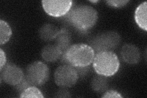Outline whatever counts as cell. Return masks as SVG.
Returning a JSON list of instances; mask_svg holds the SVG:
<instances>
[{"mask_svg":"<svg viewBox=\"0 0 147 98\" xmlns=\"http://www.w3.org/2000/svg\"><path fill=\"white\" fill-rule=\"evenodd\" d=\"M129 2V1H125V0H122V1H118V0L113 1H113H105L107 5L113 7H122L126 6Z\"/></svg>","mask_w":147,"mask_h":98,"instance_id":"18","label":"cell"},{"mask_svg":"<svg viewBox=\"0 0 147 98\" xmlns=\"http://www.w3.org/2000/svg\"><path fill=\"white\" fill-rule=\"evenodd\" d=\"M63 53L58 46L47 45L45 46L41 52L42 58L47 62H55L61 58Z\"/></svg>","mask_w":147,"mask_h":98,"instance_id":"10","label":"cell"},{"mask_svg":"<svg viewBox=\"0 0 147 98\" xmlns=\"http://www.w3.org/2000/svg\"><path fill=\"white\" fill-rule=\"evenodd\" d=\"M56 45L61 50L63 54L71 46V34L66 30H61L56 38Z\"/></svg>","mask_w":147,"mask_h":98,"instance_id":"13","label":"cell"},{"mask_svg":"<svg viewBox=\"0 0 147 98\" xmlns=\"http://www.w3.org/2000/svg\"><path fill=\"white\" fill-rule=\"evenodd\" d=\"M6 53L4 52L2 49H0V70L6 64Z\"/></svg>","mask_w":147,"mask_h":98,"instance_id":"20","label":"cell"},{"mask_svg":"<svg viewBox=\"0 0 147 98\" xmlns=\"http://www.w3.org/2000/svg\"><path fill=\"white\" fill-rule=\"evenodd\" d=\"M68 20L76 28L86 31L93 28L97 22L98 14L93 7L81 5L69 12Z\"/></svg>","mask_w":147,"mask_h":98,"instance_id":"2","label":"cell"},{"mask_svg":"<svg viewBox=\"0 0 147 98\" xmlns=\"http://www.w3.org/2000/svg\"><path fill=\"white\" fill-rule=\"evenodd\" d=\"M91 3H97L98 2V1H91Z\"/></svg>","mask_w":147,"mask_h":98,"instance_id":"21","label":"cell"},{"mask_svg":"<svg viewBox=\"0 0 147 98\" xmlns=\"http://www.w3.org/2000/svg\"><path fill=\"white\" fill-rule=\"evenodd\" d=\"M50 76V69L42 62H34L28 65L25 77L34 86H40L47 82Z\"/></svg>","mask_w":147,"mask_h":98,"instance_id":"4","label":"cell"},{"mask_svg":"<svg viewBox=\"0 0 147 98\" xmlns=\"http://www.w3.org/2000/svg\"><path fill=\"white\" fill-rule=\"evenodd\" d=\"M121 56L124 62L129 64H136L140 59V52L136 46L125 44L121 50Z\"/></svg>","mask_w":147,"mask_h":98,"instance_id":"9","label":"cell"},{"mask_svg":"<svg viewBox=\"0 0 147 98\" xmlns=\"http://www.w3.org/2000/svg\"><path fill=\"white\" fill-rule=\"evenodd\" d=\"M73 1L71 0L64 1H42V6L44 11L50 16L60 17L69 12Z\"/></svg>","mask_w":147,"mask_h":98,"instance_id":"7","label":"cell"},{"mask_svg":"<svg viewBox=\"0 0 147 98\" xmlns=\"http://www.w3.org/2000/svg\"><path fill=\"white\" fill-rule=\"evenodd\" d=\"M60 30L52 24H45L39 30L40 38L45 41H50L55 39Z\"/></svg>","mask_w":147,"mask_h":98,"instance_id":"12","label":"cell"},{"mask_svg":"<svg viewBox=\"0 0 147 98\" xmlns=\"http://www.w3.org/2000/svg\"><path fill=\"white\" fill-rule=\"evenodd\" d=\"M95 51L91 45L86 44H76L71 45L63 55L67 64L74 68H85L93 63Z\"/></svg>","mask_w":147,"mask_h":98,"instance_id":"1","label":"cell"},{"mask_svg":"<svg viewBox=\"0 0 147 98\" xmlns=\"http://www.w3.org/2000/svg\"><path fill=\"white\" fill-rule=\"evenodd\" d=\"M102 77L103 76L95 77L92 81L91 87L94 91L101 92L106 90L107 82V80Z\"/></svg>","mask_w":147,"mask_h":98,"instance_id":"16","label":"cell"},{"mask_svg":"<svg viewBox=\"0 0 147 98\" xmlns=\"http://www.w3.org/2000/svg\"><path fill=\"white\" fill-rule=\"evenodd\" d=\"M30 86H32V85L25 77L22 80V82H20L18 84H17V85H16L15 87H16V90L18 93H19L20 94H21L23 91H24L27 88H28Z\"/></svg>","mask_w":147,"mask_h":98,"instance_id":"17","label":"cell"},{"mask_svg":"<svg viewBox=\"0 0 147 98\" xmlns=\"http://www.w3.org/2000/svg\"><path fill=\"white\" fill-rule=\"evenodd\" d=\"M20 97H36L43 98L44 96L42 93L36 86L32 85L27 88L19 96Z\"/></svg>","mask_w":147,"mask_h":98,"instance_id":"15","label":"cell"},{"mask_svg":"<svg viewBox=\"0 0 147 98\" xmlns=\"http://www.w3.org/2000/svg\"><path fill=\"white\" fill-rule=\"evenodd\" d=\"M1 71V80L8 85L16 86L22 82L25 77L22 69L13 63H6Z\"/></svg>","mask_w":147,"mask_h":98,"instance_id":"8","label":"cell"},{"mask_svg":"<svg viewBox=\"0 0 147 98\" xmlns=\"http://www.w3.org/2000/svg\"><path fill=\"white\" fill-rule=\"evenodd\" d=\"M147 3L146 1L140 4L136 8L134 14V18L137 25L142 30L147 31Z\"/></svg>","mask_w":147,"mask_h":98,"instance_id":"11","label":"cell"},{"mask_svg":"<svg viewBox=\"0 0 147 98\" xmlns=\"http://www.w3.org/2000/svg\"><path fill=\"white\" fill-rule=\"evenodd\" d=\"M92 63L94 71L103 77L114 76L120 67L118 56L112 51H102L95 53Z\"/></svg>","mask_w":147,"mask_h":98,"instance_id":"3","label":"cell"},{"mask_svg":"<svg viewBox=\"0 0 147 98\" xmlns=\"http://www.w3.org/2000/svg\"><path fill=\"white\" fill-rule=\"evenodd\" d=\"M12 35L11 27L6 21L0 20V44L1 45L6 44Z\"/></svg>","mask_w":147,"mask_h":98,"instance_id":"14","label":"cell"},{"mask_svg":"<svg viewBox=\"0 0 147 98\" xmlns=\"http://www.w3.org/2000/svg\"><path fill=\"white\" fill-rule=\"evenodd\" d=\"M56 85L63 88L74 86L79 80V74L74 67L70 64H63L57 68L54 74Z\"/></svg>","mask_w":147,"mask_h":98,"instance_id":"5","label":"cell"},{"mask_svg":"<svg viewBox=\"0 0 147 98\" xmlns=\"http://www.w3.org/2000/svg\"><path fill=\"white\" fill-rule=\"evenodd\" d=\"M104 98H121L123 96L115 90H108L102 96Z\"/></svg>","mask_w":147,"mask_h":98,"instance_id":"19","label":"cell"},{"mask_svg":"<svg viewBox=\"0 0 147 98\" xmlns=\"http://www.w3.org/2000/svg\"><path fill=\"white\" fill-rule=\"evenodd\" d=\"M120 36L116 32L109 31L98 35L92 41L91 47L96 52L112 51L120 43Z\"/></svg>","mask_w":147,"mask_h":98,"instance_id":"6","label":"cell"}]
</instances>
